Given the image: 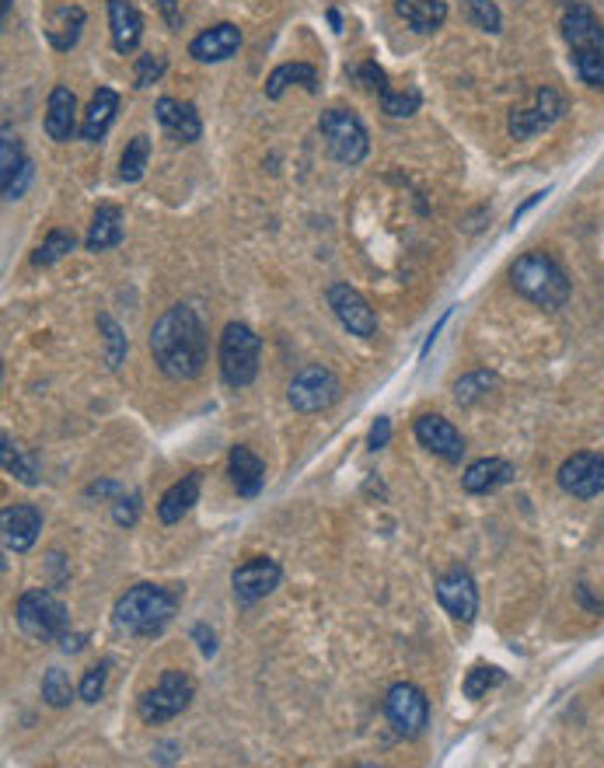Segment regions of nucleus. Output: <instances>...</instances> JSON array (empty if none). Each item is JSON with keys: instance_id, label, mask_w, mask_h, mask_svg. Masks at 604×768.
<instances>
[{"instance_id": "obj_1", "label": "nucleus", "mask_w": 604, "mask_h": 768, "mask_svg": "<svg viewBox=\"0 0 604 768\" xmlns=\"http://www.w3.org/2000/svg\"><path fill=\"white\" fill-rule=\"evenodd\" d=\"M151 353L157 371L172 381H193L207 367V329L189 305H175L154 321Z\"/></svg>"}, {"instance_id": "obj_2", "label": "nucleus", "mask_w": 604, "mask_h": 768, "mask_svg": "<svg viewBox=\"0 0 604 768\" xmlns=\"http://www.w3.org/2000/svg\"><path fill=\"white\" fill-rule=\"evenodd\" d=\"M178 612V594L157 583H136L112 608V625L123 636L133 639H154L168 629V622Z\"/></svg>"}, {"instance_id": "obj_3", "label": "nucleus", "mask_w": 604, "mask_h": 768, "mask_svg": "<svg viewBox=\"0 0 604 768\" xmlns=\"http://www.w3.org/2000/svg\"><path fill=\"white\" fill-rule=\"evenodd\" d=\"M510 283L514 290L531 300V305L556 311L570 300V279L562 273V266L546 255V252H525L514 266H510Z\"/></svg>"}, {"instance_id": "obj_4", "label": "nucleus", "mask_w": 604, "mask_h": 768, "mask_svg": "<svg viewBox=\"0 0 604 768\" xmlns=\"http://www.w3.org/2000/svg\"><path fill=\"white\" fill-rule=\"evenodd\" d=\"M259 353H263L259 336L249 326H241V321H231L224 336H220V377L231 388H249L259 374Z\"/></svg>"}, {"instance_id": "obj_5", "label": "nucleus", "mask_w": 604, "mask_h": 768, "mask_svg": "<svg viewBox=\"0 0 604 768\" xmlns=\"http://www.w3.org/2000/svg\"><path fill=\"white\" fill-rule=\"evenodd\" d=\"M14 618L22 633L39 643H56L67 636V608L53 591H25L14 604Z\"/></svg>"}, {"instance_id": "obj_6", "label": "nucleus", "mask_w": 604, "mask_h": 768, "mask_svg": "<svg viewBox=\"0 0 604 768\" xmlns=\"http://www.w3.org/2000/svg\"><path fill=\"white\" fill-rule=\"evenodd\" d=\"M321 140H326L329 154L339 161V165H360L371 151V136L364 130V123L347 112V109H326L318 119Z\"/></svg>"}, {"instance_id": "obj_7", "label": "nucleus", "mask_w": 604, "mask_h": 768, "mask_svg": "<svg viewBox=\"0 0 604 768\" xmlns=\"http://www.w3.org/2000/svg\"><path fill=\"white\" fill-rule=\"evenodd\" d=\"M189 702H193V678L183 671H165L151 692L140 695L136 710L144 723H165V720H175L183 710H189Z\"/></svg>"}, {"instance_id": "obj_8", "label": "nucleus", "mask_w": 604, "mask_h": 768, "mask_svg": "<svg viewBox=\"0 0 604 768\" xmlns=\"http://www.w3.org/2000/svg\"><path fill=\"white\" fill-rule=\"evenodd\" d=\"M342 395V384L339 377L329 371V367H321V363H311V367L300 371L294 381H290V406L297 413H321V409H329L336 406Z\"/></svg>"}, {"instance_id": "obj_9", "label": "nucleus", "mask_w": 604, "mask_h": 768, "mask_svg": "<svg viewBox=\"0 0 604 768\" xmlns=\"http://www.w3.org/2000/svg\"><path fill=\"white\" fill-rule=\"evenodd\" d=\"M385 713H388L392 726H395L402 737H419L422 726L430 723V702H427V695L416 689V684L398 681V684H392V689H388Z\"/></svg>"}, {"instance_id": "obj_10", "label": "nucleus", "mask_w": 604, "mask_h": 768, "mask_svg": "<svg viewBox=\"0 0 604 768\" xmlns=\"http://www.w3.org/2000/svg\"><path fill=\"white\" fill-rule=\"evenodd\" d=\"M562 112H567V98H562L556 88H538L535 98H531V106L510 112V136L514 140H528V136H535L541 130H549Z\"/></svg>"}, {"instance_id": "obj_11", "label": "nucleus", "mask_w": 604, "mask_h": 768, "mask_svg": "<svg viewBox=\"0 0 604 768\" xmlns=\"http://www.w3.org/2000/svg\"><path fill=\"white\" fill-rule=\"evenodd\" d=\"M329 308L336 311V318L342 321V329H350L360 339L377 336V315L367 305V297L360 294L350 283H332L329 287Z\"/></svg>"}, {"instance_id": "obj_12", "label": "nucleus", "mask_w": 604, "mask_h": 768, "mask_svg": "<svg viewBox=\"0 0 604 768\" xmlns=\"http://www.w3.org/2000/svg\"><path fill=\"white\" fill-rule=\"evenodd\" d=\"M559 486L576 500H594L604 493V454L580 451L562 461L559 469Z\"/></svg>"}, {"instance_id": "obj_13", "label": "nucleus", "mask_w": 604, "mask_h": 768, "mask_svg": "<svg viewBox=\"0 0 604 768\" xmlns=\"http://www.w3.org/2000/svg\"><path fill=\"white\" fill-rule=\"evenodd\" d=\"M279 580H284L279 562H273L266 556H255L249 562H241L238 570L231 573V588H234V597L241 604H255L259 597L273 594L279 588Z\"/></svg>"}, {"instance_id": "obj_14", "label": "nucleus", "mask_w": 604, "mask_h": 768, "mask_svg": "<svg viewBox=\"0 0 604 768\" xmlns=\"http://www.w3.org/2000/svg\"><path fill=\"white\" fill-rule=\"evenodd\" d=\"M437 601H440V608H444L451 618L469 625L475 618V612H479V591H475L472 573L461 570V566L448 570L444 577L437 580Z\"/></svg>"}, {"instance_id": "obj_15", "label": "nucleus", "mask_w": 604, "mask_h": 768, "mask_svg": "<svg viewBox=\"0 0 604 768\" xmlns=\"http://www.w3.org/2000/svg\"><path fill=\"white\" fill-rule=\"evenodd\" d=\"M0 531H4L8 552H29L39 531H43V514H39L35 503H14L0 514Z\"/></svg>"}, {"instance_id": "obj_16", "label": "nucleus", "mask_w": 604, "mask_h": 768, "mask_svg": "<svg viewBox=\"0 0 604 768\" xmlns=\"http://www.w3.org/2000/svg\"><path fill=\"white\" fill-rule=\"evenodd\" d=\"M562 39H567L573 53L604 56V25L597 22V14L583 4H573L562 14Z\"/></svg>"}, {"instance_id": "obj_17", "label": "nucleus", "mask_w": 604, "mask_h": 768, "mask_svg": "<svg viewBox=\"0 0 604 768\" xmlns=\"http://www.w3.org/2000/svg\"><path fill=\"white\" fill-rule=\"evenodd\" d=\"M416 440L422 443L427 451H433L437 458L444 461H461V454H465V440H461V434L454 430V423L444 419V416H419L416 419Z\"/></svg>"}, {"instance_id": "obj_18", "label": "nucleus", "mask_w": 604, "mask_h": 768, "mask_svg": "<svg viewBox=\"0 0 604 768\" xmlns=\"http://www.w3.org/2000/svg\"><path fill=\"white\" fill-rule=\"evenodd\" d=\"M241 46V32L231 22H220L207 32H199L189 43V56L199 59V64H224L231 59Z\"/></svg>"}, {"instance_id": "obj_19", "label": "nucleus", "mask_w": 604, "mask_h": 768, "mask_svg": "<svg viewBox=\"0 0 604 768\" xmlns=\"http://www.w3.org/2000/svg\"><path fill=\"white\" fill-rule=\"evenodd\" d=\"M514 479V464L503 461V458H479L472 461L465 475H461V486H465V493L472 496H486V493H496L499 486H507V482Z\"/></svg>"}, {"instance_id": "obj_20", "label": "nucleus", "mask_w": 604, "mask_h": 768, "mask_svg": "<svg viewBox=\"0 0 604 768\" xmlns=\"http://www.w3.org/2000/svg\"><path fill=\"white\" fill-rule=\"evenodd\" d=\"M46 133L56 144H67L77 133V98L67 85H56L46 102Z\"/></svg>"}, {"instance_id": "obj_21", "label": "nucleus", "mask_w": 604, "mask_h": 768, "mask_svg": "<svg viewBox=\"0 0 604 768\" xmlns=\"http://www.w3.org/2000/svg\"><path fill=\"white\" fill-rule=\"evenodd\" d=\"M109 25H112V50L116 53H133L144 39V18L130 4V0H109Z\"/></svg>"}, {"instance_id": "obj_22", "label": "nucleus", "mask_w": 604, "mask_h": 768, "mask_svg": "<svg viewBox=\"0 0 604 768\" xmlns=\"http://www.w3.org/2000/svg\"><path fill=\"white\" fill-rule=\"evenodd\" d=\"M228 472H231V482H234V490L238 496H259L263 493V482H266V464L259 461V454L252 448H231V458H228Z\"/></svg>"}, {"instance_id": "obj_23", "label": "nucleus", "mask_w": 604, "mask_h": 768, "mask_svg": "<svg viewBox=\"0 0 604 768\" xmlns=\"http://www.w3.org/2000/svg\"><path fill=\"white\" fill-rule=\"evenodd\" d=\"M157 119L161 127H165L175 140H183V144H193V140H199V133H204V123H199V112L193 102H175V98H157Z\"/></svg>"}, {"instance_id": "obj_24", "label": "nucleus", "mask_w": 604, "mask_h": 768, "mask_svg": "<svg viewBox=\"0 0 604 768\" xmlns=\"http://www.w3.org/2000/svg\"><path fill=\"white\" fill-rule=\"evenodd\" d=\"M199 486H204V475L199 472H189L175 482V486L161 496L157 503V517L161 524H178L189 511H193V503H199Z\"/></svg>"}, {"instance_id": "obj_25", "label": "nucleus", "mask_w": 604, "mask_h": 768, "mask_svg": "<svg viewBox=\"0 0 604 768\" xmlns=\"http://www.w3.org/2000/svg\"><path fill=\"white\" fill-rule=\"evenodd\" d=\"M85 22H88L85 8H77V4L56 8V11L46 18V39H50V46L59 50V53L74 50L77 39H80V29H85Z\"/></svg>"}, {"instance_id": "obj_26", "label": "nucleus", "mask_w": 604, "mask_h": 768, "mask_svg": "<svg viewBox=\"0 0 604 768\" xmlns=\"http://www.w3.org/2000/svg\"><path fill=\"white\" fill-rule=\"evenodd\" d=\"M119 241H123V210L112 207V204L98 207L95 217H91L85 249H88V252H109V249L119 245Z\"/></svg>"}, {"instance_id": "obj_27", "label": "nucleus", "mask_w": 604, "mask_h": 768, "mask_svg": "<svg viewBox=\"0 0 604 768\" xmlns=\"http://www.w3.org/2000/svg\"><path fill=\"white\" fill-rule=\"evenodd\" d=\"M119 112V95L112 88H98L88 102L85 123H80V136L85 140H102L112 127V119Z\"/></svg>"}, {"instance_id": "obj_28", "label": "nucleus", "mask_w": 604, "mask_h": 768, "mask_svg": "<svg viewBox=\"0 0 604 768\" xmlns=\"http://www.w3.org/2000/svg\"><path fill=\"white\" fill-rule=\"evenodd\" d=\"M395 11L406 18V25L413 32H437L448 22L444 0H395Z\"/></svg>"}, {"instance_id": "obj_29", "label": "nucleus", "mask_w": 604, "mask_h": 768, "mask_svg": "<svg viewBox=\"0 0 604 768\" xmlns=\"http://www.w3.org/2000/svg\"><path fill=\"white\" fill-rule=\"evenodd\" d=\"M290 85H305L308 91H318V74L311 64H279L270 77H266V95L279 98Z\"/></svg>"}, {"instance_id": "obj_30", "label": "nucleus", "mask_w": 604, "mask_h": 768, "mask_svg": "<svg viewBox=\"0 0 604 768\" xmlns=\"http://www.w3.org/2000/svg\"><path fill=\"white\" fill-rule=\"evenodd\" d=\"M25 168V157H22V140L11 130V123H4L0 130V186H11L14 175Z\"/></svg>"}, {"instance_id": "obj_31", "label": "nucleus", "mask_w": 604, "mask_h": 768, "mask_svg": "<svg viewBox=\"0 0 604 768\" xmlns=\"http://www.w3.org/2000/svg\"><path fill=\"white\" fill-rule=\"evenodd\" d=\"M147 161H151V140L144 133H136L130 144H127L123 157H119V178H123V182H140V178H144V172H147Z\"/></svg>"}, {"instance_id": "obj_32", "label": "nucleus", "mask_w": 604, "mask_h": 768, "mask_svg": "<svg viewBox=\"0 0 604 768\" xmlns=\"http://www.w3.org/2000/svg\"><path fill=\"white\" fill-rule=\"evenodd\" d=\"M0 458H4V472L14 475L18 482H25V486H35V482H39V461H35V454H25L11 437H4V451H0Z\"/></svg>"}, {"instance_id": "obj_33", "label": "nucleus", "mask_w": 604, "mask_h": 768, "mask_svg": "<svg viewBox=\"0 0 604 768\" xmlns=\"http://www.w3.org/2000/svg\"><path fill=\"white\" fill-rule=\"evenodd\" d=\"M98 332L106 336V363L109 371H119L127 360V336L119 329V321L112 315H98Z\"/></svg>"}, {"instance_id": "obj_34", "label": "nucleus", "mask_w": 604, "mask_h": 768, "mask_svg": "<svg viewBox=\"0 0 604 768\" xmlns=\"http://www.w3.org/2000/svg\"><path fill=\"white\" fill-rule=\"evenodd\" d=\"M490 388H496V374L472 371V374L454 381V398H458V406H472V402H479L482 395H490Z\"/></svg>"}, {"instance_id": "obj_35", "label": "nucleus", "mask_w": 604, "mask_h": 768, "mask_svg": "<svg viewBox=\"0 0 604 768\" xmlns=\"http://www.w3.org/2000/svg\"><path fill=\"white\" fill-rule=\"evenodd\" d=\"M74 245H77V238L70 231H64V228H56V231L46 234L43 245L35 249L32 262H35V266H53V262H59L67 252H74Z\"/></svg>"}, {"instance_id": "obj_36", "label": "nucleus", "mask_w": 604, "mask_h": 768, "mask_svg": "<svg viewBox=\"0 0 604 768\" xmlns=\"http://www.w3.org/2000/svg\"><path fill=\"white\" fill-rule=\"evenodd\" d=\"M43 699L53 705V710H64V705L74 702V684L70 678L59 671V667H50L46 678H43Z\"/></svg>"}, {"instance_id": "obj_37", "label": "nucleus", "mask_w": 604, "mask_h": 768, "mask_svg": "<svg viewBox=\"0 0 604 768\" xmlns=\"http://www.w3.org/2000/svg\"><path fill=\"white\" fill-rule=\"evenodd\" d=\"M496 684H503V671H499V667L475 663L472 671L465 674V699H482L490 689H496Z\"/></svg>"}, {"instance_id": "obj_38", "label": "nucleus", "mask_w": 604, "mask_h": 768, "mask_svg": "<svg viewBox=\"0 0 604 768\" xmlns=\"http://www.w3.org/2000/svg\"><path fill=\"white\" fill-rule=\"evenodd\" d=\"M461 4H465V18H469V22H472L475 29H482V32H499L503 18H499V8L493 4V0H461Z\"/></svg>"}, {"instance_id": "obj_39", "label": "nucleus", "mask_w": 604, "mask_h": 768, "mask_svg": "<svg viewBox=\"0 0 604 768\" xmlns=\"http://www.w3.org/2000/svg\"><path fill=\"white\" fill-rule=\"evenodd\" d=\"M381 109H385L388 116H395V119H406V116H413L419 109V91L416 88H409V91L385 88V91H381Z\"/></svg>"}, {"instance_id": "obj_40", "label": "nucleus", "mask_w": 604, "mask_h": 768, "mask_svg": "<svg viewBox=\"0 0 604 768\" xmlns=\"http://www.w3.org/2000/svg\"><path fill=\"white\" fill-rule=\"evenodd\" d=\"M573 67H576L583 85H591L594 91H604V56H597V53H573Z\"/></svg>"}, {"instance_id": "obj_41", "label": "nucleus", "mask_w": 604, "mask_h": 768, "mask_svg": "<svg viewBox=\"0 0 604 768\" xmlns=\"http://www.w3.org/2000/svg\"><path fill=\"white\" fill-rule=\"evenodd\" d=\"M106 681H109V660H102V663L91 667V671L85 674V681H80L77 695L85 699V702H98V699L106 695Z\"/></svg>"}, {"instance_id": "obj_42", "label": "nucleus", "mask_w": 604, "mask_h": 768, "mask_svg": "<svg viewBox=\"0 0 604 768\" xmlns=\"http://www.w3.org/2000/svg\"><path fill=\"white\" fill-rule=\"evenodd\" d=\"M165 56H157V53H144L136 59V88H151L154 80L165 74Z\"/></svg>"}, {"instance_id": "obj_43", "label": "nucleus", "mask_w": 604, "mask_h": 768, "mask_svg": "<svg viewBox=\"0 0 604 768\" xmlns=\"http://www.w3.org/2000/svg\"><path fill=\"white\" fill-rule=\"evenodd\" d=\"M112 517H116V524H123V528H130V524H136V517H140V496L133 493V496H123L116 503V511H112Z\"/></svg>"}, {"instance_id": "obj_44", "label": "nucleus", "mask_w": 604, "mask_h": 768, "mask_svg": "<svg viewBox=\"0 0 604 768\" xmlns=\"http://www.w3.org/2000/svg\"><path fill=\"white\" fill-rule=\"evenodd\" d=\"M356 77H360V85H364V88H371V91H377V95L388 88L385 70H381L377 64H364V67L356 70Z\"/></svg>"}, {"instance_id": "obj_45", "label": "nucleus", "mask_w": 604, "mask_h": 768, "mask_svg": "<svg viewBox=\"0 0 604 768\" xmlns=\"http://www.w3.org/2000/svg\"><path fill=\"white\" fill-rule=\"evenodd\" d=\"M388 440H392V419L388 416H377V423L371 427V437H367V448L381 451V448H388Z\"/></svg>"}, {"instance_id": "obj_46", "label": "nucleus", "mask_w": 604, "mask_h": 768, "mask_svg": "<svg viewBox=\"0 0 604 768\" xmlns=\"http://www.w3.org/2000/svg\"><path fill=\"white\" fill-rule=\"evenodd\" d=\"M29 178H32V165L25 161V168L18 172V175H14V182L4 189V199H8V204H14V199H22V193H25V186H29Z\"/></svg>"}, {"instance_id": "obj_47", "label": "nucleus", "mask_w": 604, "mask_h": 768, "mask_svg": "<svg viewBox=\"0 0 604 768\" xmlns=\"http://www.w3.org/2000/svg\"><path fill=\"white\" fill-rule=\"evenodd\" d=\"M193 636L199 639V650H204V657H213V654H217V639H213V633L207 629V625H196Z\"/></svg>"}, {"instance_id": "obj_48", "label": "nucleus", "mask_w": 604, "mask_h": 768, "mask_svg": "<svg viewBox=\"0 0 604 768\" xmlns=\"http://www.w3.org/2000/svg\"><path fill=\"white\" fill-rule=\"evenodd\" d=\"M157 4H161V11H165V18H168L172 29H183V14L175 11V0H157Z\"/></svg>"}, {"instance_id": "obj_49", "label": "nucleus", "mask_w": 604, "mask_h": 768, "mask_svg": "<svg viewBox=\"0 0 604 768\" xmlns=\"http://www.w3.org/2000/svg\"><path fill=\"white\" fill-rule=\"evenodd\" d=\"M109 493H119L116 482H95V486H88V496H109Z\"/></svg>"}, {"instance_id": "obj_50", "label": "nucleus", "mask_w": 604, "mask_h": 768, "mask_svg": "<svg viewBox=\"0 0 604 768\" xmlns=\"http://www.w3.org/2000/svg\"><path fill=\"white\" fill-rule=\"evenodd\" d=\"M541 196H546V193H535V196H528V204L514 210V224H517V220H520V217H525V213H528V210H531L535 204H538V199H541Z\"/></svg>"}, {"instance_id": "obj_51", "label": "nucleus", "mask_w": 604, "mask_h": 768, "mask_svg": "<svg viewBox=\"0 0 604 768\" xmlns=\"http://www.w3.org/2000/svg\"><path fill=\"white\" fill-rule=\"evenodd\" d=\"M80 646H85V636H64V650L67 654H77Z\"/></svg>"}, {"instance_id": "obj_52", "label": "nucleus", "mask_w": 604, "mask_h": 768, "mask_svg": "<svg viewBox=\"0 0 604 768\" xmlns=\"http://www.w3.org/2000/svg\"><path fill=\"white\" fill-rule=\"evenodd\" d=\"M11 4H14V0H4V25H8V18H11Z\"/></svg>"}]
</instances>
